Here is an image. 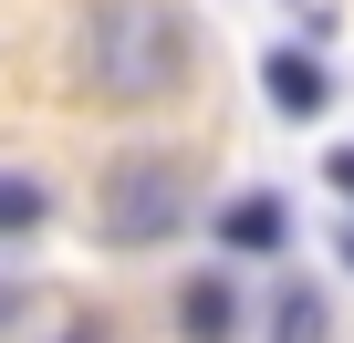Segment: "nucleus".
I'll list each match as a JSON object with an SVG mask.
<instances>
[{
    "mask_svg": "<svg viewBox=\"0 0 354 343\" xmlns=\"http://www.w3.org/2000/svg\"><path fill=\"white\" fill-rule=\"evenodd\" d=\"M344 260H354V229H344Z\"/></svg>",
    "mask_w": 354,
    "mask_h": 343,
    "instance_id": "obj_10",
    "label": "nucleus"
},
{
    "mask_svg": "<svg viewBox=\"0 0 354 343\" xmlns=\"http://www.w3.org/2000/svg\"><path fill=\"white\" fill-rule=\"evenodd\" d=\"M73 63H84L94 104H167V94H188L198 42H188V11L177 0H84Z\"/></svg>",
    "mask_w": 354,
    "mask_h": 343,
    "instance_id": "obj_1",
    "label": "nucleus"
},
{
    "mask_svg": "<svg viewBox=\"0 0 354 343\" xmlns=\"http://www.w3.org/2000/svg\"><path fill=\"white\" fill-rule=\"evenodd\" d=\"M94 219H104L115 250H156V239H177V229H188V166H177V156H125V166H104Z\"/></svg>",
    "mask_w": 354,
    "mask_h": 343,
    "instance_id": "obj_2",
    "label": "nucleus"
},
{
    "mask_svg": "<svg viewBox=\"0 0 354 343\" xmlns=\"http://www.w3.org/2000/svg\"><path fill=\"white\" fill-rule=\"evenodd\" d=\"M271 333H281V343H323V302H313L302 281H281V302H271Z\"/></svg>",
    "mask_w": 354,
    "mask_h": 343,
    "instance_id": "obj_6",
    "label": "nucleus"
},
{
    "mask_svg": "<svg viewBox=\"0 0 354 343\" xmlns=\"http://www.w3.org/2000/svg\"><path fill=\"white\" fill-rule=\"evenodd\" d=\"M177 322H188V343H230V322H240L230 281H188V302H177Z\"/></svg>",
    "mask_w": 354,
    "mask_h": 343,
    "instance_id": "obj_4",
    "label": "nucleus"
},
{
    "mask_svg": "<svg viewBox=\"0 0 354 343\" xmlns=\"http://www.w3.org/2000/svg\"><path fill=\"white\" fill-rule=\"evenodd\" d=\"M11 312H21V291H11V281H0V322H11Z\"/></svg>",
    "mask_w": 354,
    "mask_h": 343,
    "instance_id": "obj_9",
    "label": "nucleus"
},
{
    "mask_svg": "<svg viewBox=\"0 0 354 343\" xmlns=\"http://www.w3.org/2000/svg\"><path fill=\"white\" fill-rule=\"evenodd\" d=\"M261 84H271V104H281L292 125H313V115L333 104V73H323L313 52H271V63H261Z\"/></svg>",
    "mask_w": 354,
    "mask_h": 343,
    "instance_id": "obj_3",
    "label": "nucleus"
},
{
    "mask_svg": "<svg viewBox=\"0 0 354 343\" xmlns=\"http://www.w3.org/2000/svg\"><path fill=\"white\" fill-rule=\"evenodd\" d=\"M73 343H104V333H73Z\"/></svg>",
    "mask_w": 354,
    "mask_h": 343,
    "instance_id": "obj_11",
    "label": "nucleus"
},
{
    "mask_svg": "<svg viewBox=\"0 0 354 343\" xmlns=\"http://www.w3.org/2000/svg\"><path fill=\"white\" fill-rule=\"evenodd\" d=\"M323 177H333V188L354 198V146H333V156H323Z\"/></svg>",
    "mask_w": 354,
    "mask_h": 343,
    "instance_id": "obj_8",
    "label": "nucleus"
},
{
    "mask_svg": "<svg viewBox=\"0 0 354 343\" xmlns=\"http://www.w3.org/2000/svg\"><path fill=\"white\" fill-rule=\"evenodd\" d=\"M219 239H230V250H281V198H240V208L219 219Z\"/></svg>",
    "mask_w": 354,
    "mask_h": 343,
    "instance_id": "obj_5",
    "label": "nucleus"
},
{
    "mask_svg": "<svg viewBox=\"0 0 354 343\" xmlns=\"http://www.w3.org/2000/svg\"><path fill=\"white\" fill-rule=\"evenodd\" d=\"M42 208H53V198H42L32 177H0V239H11V229H42Z\"/></svg>",
    "mask_w": 354,
    "mask_h": 343,
    "instance_id": "obj_7",
    "label": "nucleus"
}]
</instances>
